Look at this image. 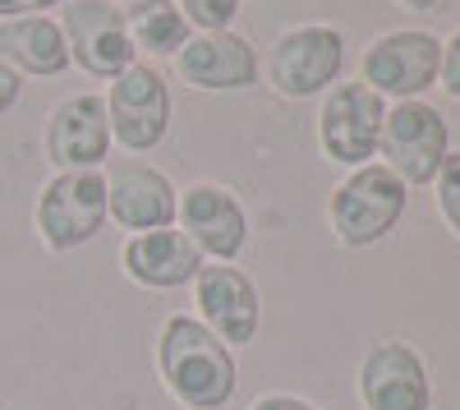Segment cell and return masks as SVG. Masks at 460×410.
I'll return each instance as SVG.
<instances>
[{
    "instance_id": "obj_1",
    "label": "cell",
    "mask_w": 460,
    "mask_h": 410,
    "mask_svg": "<svg viewBox=\"0 0 460 410\" xmlns=\"http://www.w3.org/2000/svg\"><path fill=\"white\" fill-rule=\"evenodd\" d=\"M162 379L175 401L194 406V410H221L235 397V360H230L226 342H217L199 318H166L162 327Z\"/></svg>"
},
{
    "instance_id": "obj_2",
    "label": "cell",
    "mask_w": 460,
    "mask_h": 410,
    "mask_svg": "<svg viewBox=\"0 0 460 410\" xmlns=\"http://www.w3.org/2000/svg\"><path fill=\"white\" fill-rule=\"evenodd\" d=\"M405 212V180L387 166H359L332 199V231L341 245L364 249L382 240Z\"/></svg>"
},
{
    "instance_id": "obj_3",
    "label": "cell",
    "mask_w": 460,
    "mask_h": 410,
    "mask_svg": "<svg viewBox=\"0 0 460 410\" xmlns=\"http://www.w3.org/2000/svg\"><path fill=\"white\" fill-rule=\"evenodd\" d=\"M106 227V180L97 171H60L37 199V231L51 249H79Z\"/></svg>"
},
{
    "instance_id": "obj_4",
    "label": "cell",
    "mask_w": 460,
    "mask_h": 410,
    "mask_svg": "<svg viewBox=\"0 0 460 410\" xmlns=\"http://www.w3.org/2000/svg\"><path fill=\"white\" fill-rule=\"evenodd\" d=\"M377 147L387 153V171L405 184H429L447 162V120L429 102H401L382 116Z\"/></svg>"
},
{
    "instance_id": "obj_5",
    "label": "cell",
    "mask_w": 460,
    "mask_h": 410,
    "mask_svg": "<svg viewBox=\"0 0 460 410\" xmlns=\"http://www.w3.org/2000/svg\"><path fill=\"white\" fill-rule=\"evenodd\" d=\"M106 120H111L115 143L129 147V153L157 147L162 134H166V120H171V97H166L162 74L147 69V65H129L125 74H115Z\"/></svg>"
},
{
    "instance_id": "obj_6",
    "label": "cell",
    "mask_w": 460,
    "mask_h": 410,
    "mask_svg": "<svg viewBox=\"0 0 460 410\" xmlns=\"http://www.w3.org/2000/svg\"><path fill=\"white\" fill-rule=\"evenodd\" d=\"M341 60H345L341 32L309 23V28L286 32L272 47V56H267V79H272V88L281 97H314L341 74Z\"/></svg>"
},
{
    "instance_id": "obj_7",
    "label": "cell",
    "mask_w": 460,
    "mask_h": 410,
    "mask_svg": "<svg viewBox=\"0 0 460 410\" xmlns=\"http://www.w3.org/2000/svg\"><path fill=\"white\" fill-rule=\"evenodd\" d=\"M382 97L364 84H341L318 111V138L323 153L341 166H364L377 153V129H382Z\"/></svg>"
},
{
    "instance_id": "obj_8",
    "label": "cell",
    "mask_w": 460,
    "mask_h": 410,
    "mask_svg": "<svg viewBox=\"0 0 460 410\" xmlns=\"http://www.w3.org/2000/svg\"><path fill=\"white\" fill-rule=\"evenodd\" d=\"M69 60H79L97 79H115L134 65V42L125 32V14L111 10L106 0H74L60 19Z\"/></svg>"
},
{
    "instance_id": "obj_9",
    "label": "cell",
    "mask_w": 460,
    "mask_h": 410,
    "mask_svg": "<svg viewBox=\"0 0 460 410\" xmlns=\"http://www.w3.org/2000/svg\"><path fill=\"white\" fill-rule=\"evenodd\" d=\"M442 42L429 32H387L364 51V88L387 97H414L438 79Z\"/></svg>"
},
{
    "instance_id": "obj_10",
    "label": "cell",
    "mask_w": 460,
    "mask_h": 410,
    "mask_svg": "<svg viewBox=\"0 0 460 410\" xmlns=\"http://www.w3.org/2000/svg\"><path fill=\"white\" fill-rule=\"evenodd\" d=\"M111 153V120H106V97H69L51 111L47 125V157L60 171H93Z\"/></svg>"
},
{
    "instance_id": "obj_11",
    "label": "cell",
    "mask_w": 460,
    "mask_h": 410,
    "mask_svg": "<svg viewBox=\"0 0 460 410\" xmlns=\"http://www.w3.org/2000/svg\"><path fill=\"white\" fill-rule=\"evenodd\" d=\"M359 397L368 410H429L433 406L429 369L405 342H387L364 360Z\"/></svg>"
},
{
    "instance_id": "obj_12",
    "label": "cell",
    "mask_w": 460,
    "mask_h": 410,
    "mask_svg": "<svg viewBox=\"0 0 460 410\" xmlns=\"http://www.w3.org/2000/svg\"><path fill=\"white\" fill-rule=\"evenodd\" d=\"M199 309H203V327L217 342L230 346H249L258 337V290L240 268H199Z\"/></svg>"
},
{
    "instance_id": "obj_13",
    "label": "cell",
    "mask_w": 460,
    "mask_h": 410,
    "mask_svg": "<svg viewBox=\"0 0 460 410\" xmlns=\"http://www.w3.org/2000/svg\"><path fill=\"white\" fill-rule=\"evenodd\" d=\"M175 69L184 84L221 93V88H249L258 79V56L235 32H199L175 51Z\"/></svg>"
},
{
    "instance_id": "obj_14",
    "label": "cell",
    "mask_w": 460,
    "mask_h": 410,
    "mask_svg": "<svg viewBox=\"0 0 460 410\" xmlns=\"http://www.w3.org/2000/svg\"><path fill=\"white\" fill-rule=\"evenodd\" d=\"M106 212L120 221L125 231H162L175 221V190L162 171L125 162L106 180Z\"/></svg>"
},
{
    "instance_id": "obj_15",
    "label": "cell",
    "mask_w": 460,
    "mask_h": 410,
    "mask_svg": "<svg viewBox=\"0 0 460 410\" xmlns=\"http://www.w3.org/2000/svg\"><path fill=\"white\" fill-rule=\"evenodd\" d=\"M175 212L184 217V236L199 245V254H212L217 263L235 258L244 245V212L217 184H194L184 190V203H175Z\"/></svg>"
},
{
    "instance_id": "obj_16",
    "label": "cell",
    "mask_w": 460,
    "mask_h": 410,
    "mask_svg": "<svg viewBox=\"0 0 460 410\" xmlns=\"http://www.w3.org/2000/svg\"><path fill=\"white\" fill-rule=\"evenodd\" d=\"M203 268V254L199 245L189 240L184 231H143L125 245V272L138 281V286H152V290H171V286H184L194 281Z\"/></svg>"
},
{
    "instance_id": "obj_17",
    "label": "cell",
    "mask_w": 460,
    "mask_h": 410,
    "mask_svg": "<svg viewBox=\"0 0 460 410\" xmlns=\"http://www.w3.org/2000/svg\"><path fill=\"white\" fill-rule=\"evenodd\" d=\"M0 60L14 74H60L69 65V47L56 19L47 14H23V19H0Z\"/></svg>"
},
{
    "instance_id": "obj_18",
    "label": "cell",
    "mask_w": 460,
    "mask_h": 410,
    "mask_svg": "<svg viewBox=\"0 0 460 410\" xmlns=\"http://www.w3.org/2000/svg\"><path fill=\"white\" fill-rule=\"evenodd\" d=\"M125 32H129L134 51L143 47L147 56H175L189 42L184 14L171 0H134V10L125 14Z\"/></svg>"
},
{
    "instance_id": "obj_19",
    "label": "cell",
    "mask_w": 460,
    "mask_h": 410,
    "mask_svg": "<svg viewBox=\"0 0 460 410\" xmlns=\"http://www.w3.org/2000/svg\"><path fill=\"white\" fill-rule=\"evenodd\" d=\"M433 180H438V212L451 221V231L460 236V153H447V162H442V171Z\"/></svg>"
},
{
    "instance_id": "obj_20",
    "label": "cell",
    "mask_w": 460,
    "mask_h": 410,
    "mask_svg": "<svg viewBox=\"0 0 460 410\" xmlns=\"http://www.w3.org/2000/svg\"><path fill=\"white\" fill-rule=\"evenodd\" d=\"M180 5H184L180 14L189 23H199L203 32H226V23L240 10V0H180Z\"/></svg>"
},
{
    "instance_id": "obj_21",
    "label": "cell",
    "mask_w": 460,
    "mask_h": 410,
    "mask_svg": "<svg viewBox=\"0 0 460 410\" xmlns=\"http://www.w3.org/2000/svg\"><path fill=\"white\" fill-rule=\"evenodd\" d=\"M438 74H442V88L451 93V97H460V32L447 42V51H442V65H438Z\"/></svg>"
},
{
    "instance_id": "obj_22",
    "label": "cell",
    "mask_w": 460,
    "mask_h": 410,
    "mask_svg": "<svg viewBox=\"0 0 460 410\" xmlns=\"http://www.w3.org/2000/svg\"><path fill=\"white\" fill-rule=\"evenodd\" d=\"M60 5V0H0V19H23V14H42Z\"/></svg>"
},
{
    "instance_id": "obj_23",
    "label": "cell",
    "mask_w": 460,
    "mask_h": 410,
    "mask_svg": "<svg viewBox=\"0 0 460 410\" xmlns=\"http://www.w3.org/2000/svg\"><path fill=\"white\" fill-rule=\"evenodd\" d=\"M14 102H19V74H14L5 60H0V116H5Z\"/></svg>"
},
{
    "instance_id": "obj_24",
    "label": "cell",
    "mask_w": 460,
    "mask_h": 410,
    "mask_svg": "<svg viewBox=\"0 0 460 410\" xmlns=\"http://www.w3.org/2000/svg\"><path fill=\"white\" fill-rule=\"evenodd\" d=\"M253 410H318V406L299 401V397H262V401H253Z\"/></svg>"
},
{
    "instance_id": "obj_25",
    "label": "cell",
    "mask_w": 460,
    "mask_h": 410,
    "mask_svg": "<svg viewBox=\"0 0 460 410\" xmlns=\"http://www.w3.org/2000/svg\"><path fill=\"white\" fill-rule=\"evenodd\" d=\"M401 5H410V10H433L438 0H401Z\"/></svg>"
}]
</instances>
